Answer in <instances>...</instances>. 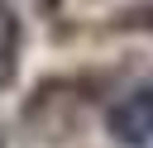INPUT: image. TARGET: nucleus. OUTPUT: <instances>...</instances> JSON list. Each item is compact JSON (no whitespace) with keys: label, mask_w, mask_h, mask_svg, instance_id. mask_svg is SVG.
<instances>
[{"label":"nucleus","mask_w":153,"mask_h":148,"mask_svg":"<svg viewBox=\"0 0 153 148\" xmlns=\"http://www.w3.org/2000/svg\"><path fill=\"white\" fill-rule=\"evenodd\" d=\"M105 134L120 148H148L153 143V81L129 86L110 110H105Z\"/></svg>","instance_id":"nucleus-1"},{"label":"nucleus","mask_w":153,"mask_h":148,"mask_svg":"<svg viewBox=\"0 0 153 148\" xmlns=\"http://www.w3.org/2000/svg\"><path fill=\"white\" fill-rule=\"evenodd\" d=\"M19 48H24V24H19L14 5L0 0V86L14 81V72H19Z\"/></svg>","instance_id":"nucleus-2"}]
</instances>
